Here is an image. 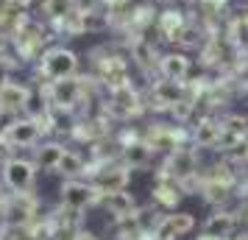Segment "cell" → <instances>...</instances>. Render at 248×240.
<instances>
[{
  "label": "cell",
  "instance_id": "obj_1",
  "mask_svg": "<svg viewBox=\"0 0 248 240\" xmlns=\"http://www.w3.org/2000/svg\"><path fill=\"white\" fill-rule=\"evenodd\" d=\"M92 76L101 81V87L106 92L114 87H123L131 81L128 73V50H117L114 45H103L92 50Z\"/></svg>",
  "mask_w": 248,
  "mask_h": 240
},
{
  "label": "cell",
  "instance_id": "obj_2",
  "mask_svg": "<svg viewBox=\"0 0 248 240\" xmlns=\"http://www.w3.org/2000/svg\"><path fill=\"white\" fill-rule=\"evenodd\" d=\"M70 76H78V56L70 48H50L42 53L39 67H36V79L42 81H62Z\"/></svg>",
  "mask_w": 248,
  "mask_h": 240
},
{
  "label": "cell",
  "instance_id": "obj_3",
  "mask_svg": "<svg viewBox=\"0 0 248 240\" xmlns=\"http://www.w3.org/2000/svg\"><path fill=\"white\" fill-rule=\"evenodd\" d=\"M103 106H106V112L112 114L114 120H128V117H137V114H142L148 109L145 98L140 95V90H137L131 81L106 92Z\"/></svg>",
  "mask_w": 248,
  "mask_h": 240
},
{
  "label": "cell",
  "instance_id": "obj_4",
  "mask_svg": "<svg viewBox=\"0 0 248 240\" xmlns=\"http://www.w3.org/2000/svg\"><path fill=\"white\" fill-rule=\"evenodd\" d=\"M190 25V12L181 6H165L156 17V25L151 31V39H156L159 45H179L184 28Z\"/></svg>",
  "mask_w": 248,
  "mask_h": 240
},
{
  "label": "cell",
  "instance_id": "obj_5",
  "mask_svg": "<svg viewBox=\"0 0 248 240\" xmlns=\"http://www.w3.org/2000/svg\"><path fill=\"white\" fill-rule=\"evenodd\" d=\"M187 95V81H173V79H162L159 76L156 81L148 84V109L154 112H170L176 103Z\"/></svg>",
  "mask_w": 248,
  "mask_h": 240
},
{
  "label": "cell",
  "instance_id": "obj_6",
  "mask_svg": "<svg viewBox=\"0 0 248 240\" xmlns=\"http://www.w3.org/2000/svg\"><path fill=\"white\" fill-rule=\"evenodd\" d=\"M0 204H3V218H6L9 226H28L36 218L39 201L28 190V193H12L9 198H3Z\"/></svg>",
  "mask_w": 248,
  "mask_h": 240
},
{
  "label": "cell",
  "instance_id": "obj_7",
  "mask_svg": "<svg viewBox=\"0 0 248 240\" xmlns=\"http://www.w3.org/2000/svg\"><path fill=\"white\" fill-rule=\"evenodd\" d=\"M162 173L173 176L176 182H187L192 176H198V151L192 145H181L173 154H168V162L162 165Z\"/></svg>",
  "mask_w": 248,
  "mask_h": 240
},
{
  "label": "cell",
  "instance_id": "obj_8",
  "mask_svg": "<svg viewBox=\"0 0 248 240\" xmlns=\"http://www.w3.org/2000/svg\"><path fill=\"white\" fill-rule=\"evenodd\" d=\"M34 176H36V165L20 157H12L3 165V182L12 193H28L34 190Z\"/></svg>",
  "mask_w": 248,
  "mask_h": 240
},
{
  "label": "cell",
  "instance_id": "obj_9",
  "mask_svg": "<svg viewBox=\"0 0 248 240\" xmlns=\"http://www.w3.org/2000/svg\"><path fill=\"white\" fill-rule=\"evenodd\" d=\"M3 137L12 143V148H31L39 143L42 128L34 117H14L9 126L3 128Z\"/></svg>",
  "mask_w": 248,
  "mask_h": 240
},
{
  "label": "cell",
  "instance_id": "obj_10",
  "mask_svg": "<svg viewBox=\"0 0 248 240\" xmlns=\"http://www.w3.org/2000/svg\"><path fill=\"white\" fill-rule=\"evenodd\" d=\"M98 187L92 182H78V179H67L62 184V204L70 209H87L90 204L98 201Z\"/></svg>",
  "mask_w": 248,
  "mask_h": 240
},
{
  "label": "cell",
  "instance_id": "obj_11",
  "mask_svg": "<svg viewBox=\"0 0 248 240\" xmlns=\"http://www.w3.org/2000/svg\"><path fill=\"white\" fill-rule=\"evenodd\" d=\"M159 76L173 81H187L192 76V59L184 50H165L159 56Z\"/></svg>",
  "mask_w": 248,
  "mask_h": 240
},
{
  "label": "cell",
  "instance_id": "obj_12",
  "mask_svg": "<svg viewBox=\"0 0 248 240\" xmlns=\"http://www.w3.org/2000/svg\"><path fill=\"white\" fill-rule=\"evenodd\" d=\"M28 98H31V87H28V84L0 81V114L25 112V103H28Z\"/></svg>",
  "mask_w": 248,
  "mask_h": 240
},
{
  "label": "cell",
  "instance_id": "obj_13",
  "mask_svg": "<svg viewBox=\"0 0 248 240\" xmlns=\"http://www.w3.org/2000/svg\"><path fill=\"white\" fill-rule=\"evenodd\" d=\"M220 131H223L220 117H215V114H201L198 123H195L192 131H190L192 145H195V148H215L217 140H220Z\"/></svg>",
  "mask_w": 248,
  "mask_h": 240
},
{
  "label": "cell",
  "instance_id": "obj_14",
  "mask_svg": "<svg viewBox=\"0 0 248 240\" xmlns=\"http://www.w3.org/2000/svg\"><path fill=\"white\" fill-rule=\"evenodd\" d=\"M128 165H103L101 171L95 173V187L98 193H114V190H125L128 184Z\"/></svg>",
  "mask_w": 248,
  "mask_h": 240
},
{
  "label": "cell",
  "instance_id": "obj_15",
  "mask_svg": "<svg viewBox=\"0 0 248 240\" xmlns=\"http://www.w3.org/2000/svg\"><path fill=\"white\" fill-rule=\"evenodd\" d=\"M195 226L190 212H176V215H165L154 229V240H173L179 235H187L190 229Z\"/></svg>",
  "mask_w": 248,
  "mask_h": 240
},
{
  "label": "cell",
  "instance_id": "obj_16",
  "mask_svg": "<svg viewBox=\"0 0 248 240\" xmlns=\"http://www.w3.org/2000/svg\"><path fill=\"white\" fill-rule=\"evenodd\" d=\"M98 204L114 218H125L134 215V195L125 193V190H114V193H101L98 195Z\"/></svg>",
  "mask_w": 248,
  "mask_h": 240
},
{
  "label": "cell",
  "instance_id": "obj_17",
  "mask_svg": "<svg viewBox=\"0 0 248 240\" xmlns=\"http://www.w3.org/2000/svg\"><path fill=\"white\" fill-rule=\"evenodd\" d=\"M120 157H123V162L128 165V168H148L154 151L148 148V143L140 137V140H134V143L123 145V148H120Z\"/></svg>",
  "mask_w": 248,
  "mask_h": 240
},
{
  "label": "cell",
  "instance_id": "obj_18",
  "mask_svg": "<svg viewBox=\"0 0 248 240\" xmlns=\"http://www.w3.org/2000/svg\"><path fill=\"white\" fill-rule=\"evenodd\" d=\"M232 229H234V215L232 212H215V215L206 218L203 235H209V238H229Z\"/></svg>",
  "mask_w": 248,
  "mask_h": 240
},
{
  "label": "cell",
  "instance_id": "obj_19",
  "mask_svg": "<svg viewBox=\"0 0 248 240\" xmlns=\"http://www.w3.org/2000/svg\"><path fill=\"white\" fill-rule=\"evenodd\" d=\"M64 145L62 143H45V145H39L36 148V165L42 168V171H56L59 168V160L64 157Z\"/></svg>",
  "mask_w": 248,
  "mask_h": 240
},
{
  "label": "cell",
  "instance_id": "obj_20",
  "mask_svg": "<svg viewBox=\"0 0 248 240\" xmlns=\"http://www.w3.org/2000/svg\"><path fill=\"white\" fill-rule=\"evenodd\" d=\"M56 173H64L67 179H76V176H81V173H87V162H84V157L76 154V151H64V157L59 160Z\"/></svg>",
  "mask_w": 248,
  "mask_h": 240
},
{
  "label": "cell",
  "instance_id": "obj_21",
  "mask_svg": "<svg viewBox=\"0 0 248 240\" xmlns=\"http://www.w3.org/2000/svg\"><path fill=\"white\" fill-rule=\"evenodd\" d=\"M220 123H223L226 131H232V134H240V137H248V117L243 114H223L220 117Z\"/></svg>",
  "mask_w": 248,
  "mask_h": 240
},
{
  "label": "cell",
  "instance_id": "obj_22",
  "mask_svg": "<svg viewBox=\"0 0 248 240\" xmlns=\"http://www.w3.org/2000/svg\"><path fill=\"white\" fill-rule=\"evenodd\" d=\"M101 6L109 14H117V12H128L134 6V0H101Z\"/></svg>",
  "mask_w": 248,
  "mask_h": 240
},
{
  "label": "cell",
  "instance_id": "obj_23",
  "mask_svg": "<svg viewBox=\"0 0 248 240\" xmlns=\"http://www.w3.org/2000/svg\"><path fill=\"white\" fill-rule=\"evenodd\" d=\"M76 6L84 12V9H95V6H101V0H76Z\"/></svg>",
  "mask_w": 248,
  "mask_h": 240
},
{
  "label": "cell",
  "instance_id": "obj_24",
  "mask_svg": "<svg viewBox=\"0 0 248 240\" xmlns=\"http://www.w3.org/2000/svg\"><path fill=\"white\" fill-rule=\"evenodd\" d=\"M76 240H98V238H95L92 232H78V238H76Z\"/></svg>",
  "mask_w": 248,
  "mask_h": 240
},
{
  "label": "cell",
  "instance_id": "obj_25",
  "mask_svg": "<svg viewBox=\"0 0 248 240\" xmlns=\"http://www.w3.org/2000/svg\"><path fill=\"white\" fill-rule=\"evenodd\" d=\"M154 3H159V6H179L181 0H154Z\"/></svg>",
  "mask_w": 248,
  "mask_h": 240
},
{
  "label": "cell",
  "instance_id": "obj_26",
  "mask_svg": "<svg viewBox=\"0 0 248 240\" xmlns=\"http://www.w3.org/2000/svg\"><path fill=\"white\" fill-rule=\"evenodd\" d=\"M232 240H248V232H237V235H234Z\"/></svg>",
  "mask_w": 248,
  "mask_h": 240
},
{
  "label": "cell",
  "instance_id": "obj_27",
  "mask_svg": "<svg viewBox=\"0 0 248 240\" xmlns=\"http://www.w3.org/2000/svg\"><path fill=\"white\" fill-rule=\"evenodd\" d=\"M243 218H246V221H248V204L243 207Z\"/></svg>",
  "mask_w": 248,
  "mask_h": 240
},
{
  "label": "cell",
  "instance_id": "obj_28",
  "mask_svg": "<svg viewBox=\"0 0 248 240\" xmlns=\"http://www.w3.org/2000/svg\"><path fill=\"white\" fill-rule=\"evenodd\" d=\"M198 240H220V238H209V235H203V238H198Z\"/></svg>",
  "mask_w": 248,
  "mask_h": 240
},
{
  "label": "cell",
  "instance_id": "obj_29",
  "mask_svg": "<svg viewBox=\"0 0 248 240\" xmlns=\"http://www.w3.org/2000/svg\"><path fill=\"white\" fill-rule=\"evenodd\" d=\"M0 218H3V204H0Z\"/></svg>",
  "mask_w": 248,
  "mask_h": 240
}]
</instances>
